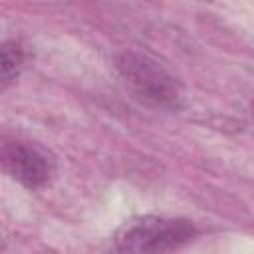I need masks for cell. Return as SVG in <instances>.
<instances>
[{
	"label": "cell",
	"instance_id": "cell-1",
	"mask_svg": "<svg viewBox=\"0 0 254 254\" xmlns=\"http://www.w3.org/2000/svg\"><path fill=\"white\" fill-rule=\"evenodd\" d=\"M194 234L189 220L167 216H139L125 222L115 234L121 254H171Z\"/></svg>",
	"mask_w": 254,
	"mask_h": 254
},
{
	"label": "cell",
	"instance_id": "cell-2",
	"mask_svg": "<svg viewBox=\"0 0 254 254\" xmlns=\"http://www.w3.org/2000/svg\"><path fill=\"white\" fill-rule=\"evenodd\" d=\"M117 67L139 99L159 107H177L181 97L177 81L157 62L129 52L117 60Z\"/></svg>",
	"mask_w": 254,
	"mask_h": 254
},
{
	"label": "cell",
	"instance_id": "cell-3",
	"mask_svg": "<svg viewBox=\"0 0 254 254\" xmlns=\"http://www.w3.org/2000/svg\"><path fill=\"white\" fill-rule=\"evenodd\" d=\"M0 169L28 189L42 187L50 177V165L44 153L22 141L0 143Z\"/></svg>",
	"mask_w": 254,
	"mask_h": 254
},
{
	"label": "cell",
	"instance_id": "cell-4",
	"mask_svg": "<svg viewBox=\"0 0 254 254\" xmlns=\"http://www.w3.org/2000/svg\"><path fill=\"white\" fill-rule=\"evenodd\" d=\"M24 54L16 44H0V89H4L18 75Z\"/></svg>",
	"mask_w": 254,
	"mask_h": 254
}]
</instances>
